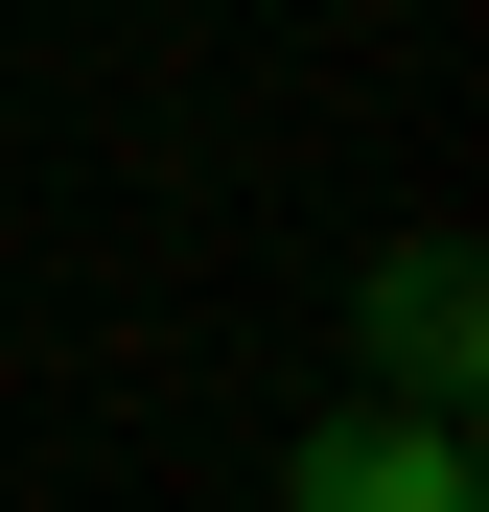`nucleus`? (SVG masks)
<instances>
[{
	"label": "nucleus",
	"instance_id": "obj_1",
	"mask_svg": "<svg viewBox=\"0 0 489 512\" xmlns=\"http://www.w3.org/2000/svg\"><path fill=\"white\" fill-rule=\"evenodd\" d=\"M280 512H489V466H466V419L350 396V419H303V443H280Z\"/></svg>",
	"mask_w": 489,
	"mask_h": 512
},
{
	"label": "nucleus",
	"instance_id": "obj_2",
	"mask_svg": "<svg viewBox=\"0 0 489 512\" xmlns=\"http://www.w3.org/2000/svg\"><path fill=\"white\" fill-rule=\"evenodd\" d=\"M350 350H373V396H420V419H466V373H489V280H466V233H396V256H373Z\"/></svg>",
	"mask_w": 489,
	"mask_h": 512
}]
</instances>
